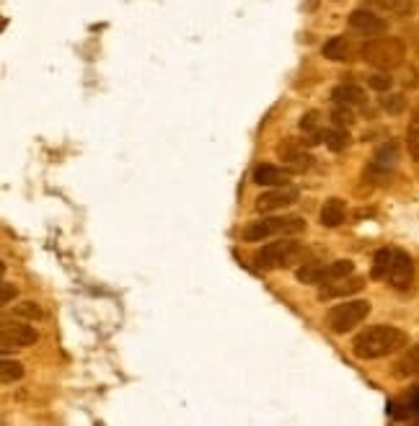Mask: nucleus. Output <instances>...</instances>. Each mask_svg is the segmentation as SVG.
I'll list each match as a JSON object with an SVG mask.
<instances>
[{
    "instance_id": "1",
    "label": "nucleus",
    "mask_w": 419,
    "mask_h": 426,
    "mask_svg": "<svg viewBox=\"0 0 419 426\" xmlns=\"http://www.w3.org/2000/svg\"><path fill=\"white\" fill-rule=\"evenodd\" d=\"M409 344V336L406 331L396 326H386V323H378V326H370L365 331L355 336L352 341V354L357 359H365V362H373V359H383L388 354H396Z\"/></svg>"
},
{
    "instance_id": "2",
    "label": "nucleus",
    "mask_w": 419,
    "mask_h": 426,
    "mask_svg": "<svg viewBox=\"0 0 419 426\" xmlns=\"http://www.w3.org/2000/svg\"><path fill=\"white\" fill-rule=\"evenodd\" d=\"M306 256V246L295 238H287V235H280V241L267 243L259 251H254L251 261L259 271H277V269H290L295 263L303 261Z\"/></svg>"
},
{
    "instance_id": "3",
    "label": "nucleus",
    "mask_w": 419,
    "mask_h": 426,
    "mask_svg": "<svg viewBox=\"0 0 419 426\" xmlns=\"http://www.w3.org/2000/svg\"><path fill=\"white\" fill-rule=\"evenodd\" d=\"M360 57L378 70H393L404 62L406 47L396 36H373L360 47Z\"/></svg>"
},
{
    "instance_id": "4",
    "label": "nucleus",
    "mask_w": 419,
    "mask_h": 426,
    "mask_svg": "<svg viewBox=\"0 0 419 426\" xmlns=\"http://www.w3.org/2000/svg\"><path fill=\"white\" fill-rule=\"evenodd\" d=\"M306 230V220L298 214H287V217H264V220L249 222L243 227V241L262 243L275 235H298Z\"/></svg>"
},
{
    "instance_id": "5",
    "label": "nucleus",
    "mask_w": 419,
    "mask_h": 426,
    "mask_svg": "<svg viewBox=\"0 0 419 426\" xmlns=\"http://www.w3.org/2000/svg\"><path fill=\"white\" fill-rule=\"evenodd\" d=\"M370 302L368 300H344L339 305L329 307L327 312V326L332 334L336 336H344L349 331H355L360 323L370 315Z\"/></svg>"
},
{
    "instance_id": "6",
    "label": "nucleus",
    "mask_w": 419,
    "mask_h": 426,
    "mask_svg": "<svg viewBox=\"0 0 419 426\" xmlns=\"http://www.w3.org/2000/svg\"><path fill=\"white\" fill-rule=\"evenodd\" d=\"M39 341V331L34 326H28L23 320H3L0 328V346L3 354H8L11 349H28Z\"/></svg>"
},
{
    "instance_id": "7",
    "label": "nucleus",
    "mask_w": 419,
    "mask_h": 426,
    "mask_svg": "<svg viewBox=\"0 0 419 426\" xmlns=\"http://www.w3.org/2000/svg\"><path fill=\"white\" fill-rule=\"evenodd\" d=\"M300 192L295 186H272L270 192H264L256 197L254 209L256 212H280V209H287V207L298 204Z\"/></svg>"
},
{
    "instance_id": "8",
    "label": "nucleus",
    "mask_w": 419,
    "mask_h": 426,
    "mask_svg": "<svg viewBox=\"0 0 419 426\" xmlns=\"http://www.w3.org/2000/svg\"><path fill=\"white\" fill-rule=\"evenodd\" d=\"M388 282H391L393 290L406 292L414 284V261L412 256L404 253V251H393V261L391 271H388Z\"/></svg>"
},
{
    "instance_id": "9",
    "label": "nucleus",
    "mask_w": 419,
    "mask_h": 426,
    "mask_svg": "<svg viewBox=\"0 0 419 426\" xmlns=\"http://www.w3.org/2000/svg\"><path fill=\"white\" fill-rule=\"evenodd\" d=\"M349 26L363 36H381L388 31V21H386L383 16L373 13L368 8H357V11H352V13H349Z\"/></svg>"
},
{
    "instance_id": "10",
    "label": "nucleus",
    "mask_w": 419,
    "mask_h": 426,
    "mask_svg": "<svg viewBox=\"0 0 419 426\" xmlns=\"http://www.w3.org/2000/svg\"><path fill=\"white\" fill-rule=\"evenodd\" d=\"M277 155L280 160H285V163L290 165V170H308L313 165V158L308 155L306 150H303V145H300L298 140H292V137L280 142Z\"/></svg>"
},
{
    "instance_id": "11",
    "label": "nucleus",
    "mask_w": 419,
    "mask_h": 426,
    "mask_svg": "<svg viewBox=\"0 0 419 426\" xmlns=\"http://www.w3.org/2000/svg\"><path fill=\"white\" fill-rule=\"evenodd\" d=\"M396 160H398V145L396 142H383V145H378V150L373 153V160H370L368 170L370 173H378L381 178H388L393 168H396Z\"/></svg>"
},
{
    "instance_id": "12",
    "label": "nucleus",
    "mask_w": 419,
    "mask_h": 426,
    "mask_svg": "<svg viewBox=\"0 0 419 426\" xmlns=\"http://www.w3.org/2000/svg\"><path fill=\"white\" fill-rule=\"evenodd\" d=\"M292 170L290 168H280V165H272V163H259L251 173V181L259 186H285L287 184V178H290Z\"/></svg>"
},
{
    "instance_id": "13",
    "label": "nucleus",
    "mask_w": 419,
    "mask_h": 426,
    "mask_svg": "<svg viewBox=\"0 0 419 426\" xmlns=\"http://www.w3.org/2000/svg\"><path fill=\"white\" fill-rule=\"evenodd\" d=\"M321 55L332 62H349V60H355V44L349 42L347 36H332L329 42H324Z\"/></svg>"
},
{
    "instance_id": "14",
    "label": "nucleus",
    "mask_w": 419,
    "mask_h": 426,
    "mask_svg": "<svg viewBox=\"0 0 419 426\" xmlns=\"http://www.w3.org/2000/svg\"><path fill=\"white\" fill-rule=\"evenodd\" d=\"M365 287L363 277H352V279H339V284L327 282L319 290V300H334V297H347V295H355Z\"/></svg>"
},
{
    "instance_id": "15",
    "label": "nucleus",
    "mask_w": 419,
    "mask_h": 426,
    "mask_svg": "<svg viewBox=\"0 0 419 426\" xmlns=\"http://www.w3.org/2000/svg\"><path fill=\"white\" fill-rule=\"evenodd\" d=\"M332 101H334V104H344V106L349 109L365 106V104H368V93H365V88H360V85L355 83H341L332 91Z\"/></svg>"
},
{
    "instance_id": "16",
    "label": "nucleus",
    "mask_w": 419,
    "mask_h": 426,
    "mask_svg": "<svg viewBox=\"0 0 419 426\" xmlns=\"http://www.w3.org/2000/svg\"><path fill=\"white\" fill-rule=\"evenodd\" d=\"M321 225L324 227H339L347 217V204H344V199L339 197H329L321 207Z\"/></svg>"
},
{
    "instance_id": "17",
    "label": "nucleus",
    "mask_w": 419,
    "mask_h": 426,
    "mask_svg": "<svg viewBox=\"0 0 419 426\" xmlns=\"http://www.w3.org/2000/svg\"><path fill=\"white\" fill-rule=\"evenodd\" d=\"M398 377H414L419 375V344H414V346H409L401 354V359L396 362V369H393Z\"/></svg>"
},
{
    "instance_id": "18",
    "label": "nucleus",
    "mask_w": 419,
    "mask_h": 426,
    "mask_svg": "<svg viewBox=\"0 0 419 426\" xmlns=\"http://www.w3.org/2000/svg\"><path fill=\"white\" fill-rule=\"evenodd\" d=\"M324 274H327V263L308 261V263H303V266H298L295 279L303 284H324Z\"/></svg>"
},
{
    "instance_id": "19",
    "label": "nucleus",
    "mask_w": 419,
    "mask_h": 426,
    "mask_svg": "<svg viewBox=\"0 0 419 426\" xmlns=\"http://www.w3.org/2000/svg\"><path fill=\"white\" fill-rule=\"evenodd\" d=\"M321 140L327 145L329 150H334V153H341V150H347L349 145V135L344 127H329L321 132Z\"/></svg>"
},
{
    "instance_id": "20",
    "label": "nucleus",
    "mask_w": 419,
    "mask_h": 426,
    "mask_svg": "<svg viewBox=\"0 0 419 426\" xmlns=\"http://www.w3.org/2000/svg\"><path fill=\"white\" fill-rule=\"evenodd\" d=\"M391 261H393V251L391 248H381L373 256V266H370V277L373 279H386L388 271H391Z\"/></svg>"
},
{
    "instance_id": "21",
    "label": "nucleus",
    "mask_w": 419,
    "mask_h": 426,
    "mask_svg": "<svg viewBox=\"0 0 419 426\" xmlns=\"http://www.w3.org/2000/svg\"><path fill=\"white\" fill-rule=\"evenodd\" d=\"M352 271H355V263L349 261V258H336V261L327 263V274H324V284H327V282H339V279L352 277Z\"/></svg>"
},
{
    "instance_id": "22",
    "label": "nucleus",
    "mask_w": 419,
    "mask_h": 426,
    "mask_svg": "<svg viewBox=\"0 0 419 426\" xmlns=\"http://www.w3.org/2000/svg\"><path fill=\"white\" fill-rule=\"evenodd\" d=\"M378 8H383L388 13H396V16H412L417 11V3L414 0H373Z\"/></svg>"
},
{
    "instance_id": "23",
    "label": "nucleus",
    "mask_w": 419,
    "mask_h": 426,
    "mask_svg": "<svg viewBox=\"0 0 419 426\" xmlns=\"http://www.w3.org/2000/svg\"><path fill=\"white\" fill-rule=\"evenodd\" d=\"M23 377V364L16 362V359H3L0 362V383L3 385H14Z\"/></svg>"
},
{
    "instance_id": "24",
    "label": "nucleus",
    "mask_w": 419,
    "mask_h": 426,
    "mask_svg": "<svg viewBox=\"0 0 419 426\" xmlns=\"http://www.w3.org/2000/svg\"><path fill=\"white\" fill-rule=\"evenodd\" d=\"M16 315L23 320H42L44 318V310L39 302H34V300H23V302H18L16 305Z\"/></svg>"
},
{
    "instance_id": "25",
    "label": "nucleus",
    "mask_w": 419,
    "mask_h": 426,
    "mask_svg": "<svg viewBox=\"0 0 419 426\" xmlns=\"http://www.w3.org/2000/svg\"><path fill=\"white\" fill-rule=\"evenodd\" d=\"M332 121H334V127H352L355 124V114H352V109L344 106V104H336L334 111H332Z\"/></svg>"
},
{
    "instance_id": "26",
    "label": "nucleus",
    "mask_w": 419,
    "mask_h": 426,
    "mask_svg": "<svg viewBox=\"0 0 419 426\" xmlns=\"http://www.w3.org/2000/svg\"><path fill=\"white\" fill-rule=\"evenodd\" d=\"M406 150H409L412 160L419 163V121H412L406 129Z\"/></svg>"
},
{
    "instance_id": "27",
    "label": "nucleus",
    "mask_w": 419,
    "mask_h": 426,
    "mask_svg": "<svg viewBox=\"0 0 419 426\" xmlns=\"http://www.w3.org/2000/svg\"><path fill=\"white\" fill-rule=\"evenodd\" d=\"M368 85L378 93H388L393 88V78L388 75V72H373V75L368 78Z\"/></svg>"
},
{
    "instance_id": "28",
    "label": "nucleus",
    "mask_w": 419,
    "mask_h": 426,
    "mask_svg": "<svg viewBox=\"0 0 419 426\" xmlns=\"http://www.w3.org/2000/svg\"><path fill=\"white\" fill-rule=\"evenodd\" d=\"M381 106H383L388 114H401L406 109V99L401 93H388V96L381 101Z\"/></svg>"
},
{
    "instance_id": "29",
    "label": "nucleus",
    "mask_w": 419,
    "mask_h": 426,
    "mask_svg": "<svg viewBox=\"0 0 419 426\" xmlns=\"http://www.w3.org/2000/svg\"><path fill=\"white\" fill-rule=\"evenodd\" d=\"M319 116H321L319 111L303 114V116H300V129H303L306 135H321V132H319V124H321Z\"/></svg>"
},
{
    "instance_id": "30",
    "label": "nucleus",
    "mask_w": 419,
    "mask_h": 426,
    "mask_svg": "<svg viewBox=\"0 0 419 426\" xmlns=\"http://www.w3.org/2000/svg\"><path fill=\"white\" fill-rule=\"evenodd\" d=\"M0 287H3V295H0V305H11V302L18 297V287H16L14 282H3Z\"/></svg>"
},
{
    "instance_id": "31",
    "label": "nucleus",
    "mask_w": 419,
    "mask_h": 426,
    "mask_svg": "<svg viewBox=\"0 0 419 426\" xmlns=\"http://www.w3.org/2000/svg\"><path fill=\"white\" fill-rule=\"evenodd\" d=\"M412 411H417V413H419V390L412 395Z\"/></svg>"
},
{
    "instance_id": "32",
    "label": "nucleus",
    "mask_w": 419,
    "mask_h": 426,
    "mask_svg": "<svg viewBox=\"0 0 419 426\" xmlns=\"http://www.w3.org/2000/svg\"><path fill=\"white\" fill-rule=\"evenodd\" d=\"M334 3H341V0H334Z\"/></svg>"
}]
</instances>
